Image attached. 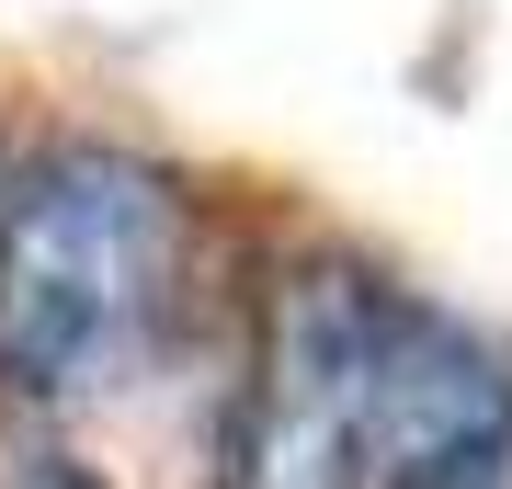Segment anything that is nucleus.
Instances as JSON below:
<instances>
[{
  "instance_id": "f03ea898",
  "label": "nucleus",
  "mask_w": 512,
  "mask_h": 489,
  "mask_svg": "<svg viewBox=\"0 0 512 489\" xmlns=\"http://www.w3.org/2000/svg\"><path fill=\"white\" fill-rule=\"evenodd\" d=\"M387 285L342 251L274 273L228 433V489H365V376H376Z\"/></svg>"
},
{
  "instance_id": "f257e3e1",
  "label": "nucleus",
  "mask_w": 512,
  "mask_h": 489,
  "mask_svg": "<svg viewBox=\"0 0 512 489\" xmlns=\"http://www.w3.org/2000/svg\"><path fill=\"white\" fill-rule=\"evenodd\" d=\"M194 285L183 171L69 137L0 194V387L35 410H92L171 342Z\"/></svg>"
},
{
  "instance_id": "7ed1b4c3",
  "label": "nucleus",
  "mask_w": 512,
  "mask_h": 489,
  "mask_svg": "<svg viewBox=\"0 0 512 489\" xmlns=\"http://www.w3.org/2000/svg\"><path fill=\"white\" fill-rule=\"evenodd\" d=\"M365 489H512V353L399 285L365 376Z\"/></svg>"
}]
</instances>
